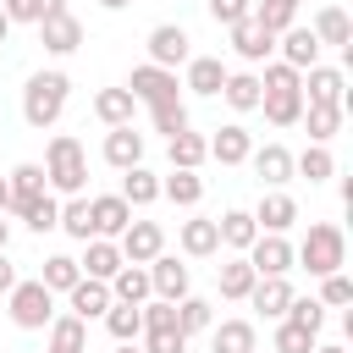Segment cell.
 Returning a JSON list of instances; mask_svg holds the SVG:
<instances>
[{
  "label": "cell",
  "instance_id": "obj_38",
  "mask_svg": "<svg viewBox=\"0 0 353 353\" xmlns=\"http://www.w3.org/2000/svg\"><path fill=\"white\" fill-rule=\"evenodd\" d=\"M99 320H105V331H110L116 342H138V336H143V314H138V303H110Z\"/></svg>",
  "mask_w": 353,
  "mask_h": 353
},
{
  "label": "cell",
  "instance_id": "obj_33",
  "mask_svg": "<svg viewBox=\"0 0 353 353\" xmlns=\"http://www.w3.org/2000/svg\"><path fill=\"white\" fill-rule=\"evenodd\" d=\"M182 254H193V259H210V254H221V232H215V221H204V215L182 221Z\"/></svg>",
  "mask_w": 353,
  "mask_h": 353
},
{
  "label": "cell",
  "instance_id": "obj_57",
  "mask_svg": "<svg viewBox=\"0 0 353 353\" xmlns=\"http://www.w3.org/2000/svg\"><path fill=\"white\" fill-rule=\"evenodd\" d=\"M309 353H347V347H336V342H325V347H320V342H314Z\"/></svg>",
  "mask_w": 353,
  "mask_h": 353
},
{
  "label": "cell",
  "instance_id": "obj_45",
  "mask_svg": "<svg viewBox=\"0 0 353 353\" xmlns=\"http://www.w3.org/2000/svg\"><path fill=\"white\" fill-rule=\"evenodd\" d=\"M270 347H276V353H309V347H314V331H303L298 320H287V314H281V325H276V342H270Z\"/></svg>",
  "mask_w": 353,
  "mask_h": 353
},
{
  "label": "cell",
  "instance_id": "obj_43",
  "mask_svg": "<svg viewBox=\"0 0 353 353\" xmlns=\"http://www.w3.org/2000/svg\"><path fill=\"white\" fill-rule=\"evenodd\" d=\"M77 276H83V270H77V259H72V254H50L39 281H44L50 292H72V281H77Z\"/></svg>",
  "mask_w": 353,
  "mask_h": 353
},
{
  "label": "cell",
  "instance_id": "obj_50",
  "mask_svg": "<svg viewBox=\"0 0 353 353\" xmlns=\"http://www.w3.org/2000/svg\"><path fill=\"white\" fill-rule=\"evenodd\" d=\"M149 121H154V132H182L188 127V105H160V110H149Z\"/></svg>",
  "mask_w": 353,
  "mask_h": 353
},
{
  "label": "cell",
  "instance_id": "obj_16",
  "mask_svg": "<svg viewBox=\"0 0 353 353\" xmlns=\"http://www.w3.org/2000/svg\"><path fill=\"white\" fill-rule=\"evenodd\" d=\"M88 221H94V237H121V226L132 221V204L121 193H99L88 199Z\"/></svg>",
  "mask_w": 353,
  "mask_h": 353
},
{
  "label": "cell",
  "instance_id": "obj_59",
  "mask_svg": "<svg viewBox=\"0 0 353 353\" xmlns=\"http://www.w3.org/2000/svg\"><path fill=\"white\" fill-rule=\"evenodd\" d=\"M6 199H11V188H6V176H0V210H6Z\"/></svg>",
  "mask_w": 353,
  "mask_h": 353
},
{
  "label": "cell",
  "instance_id": "obj_17",
  "mask_svg": "<svg viewBox=\"0 0 353 353\" xmlns=\"http://www.w3.org/2000/svg\"><path fill=\"white\" fill-rule=\"evenodd\" d=\"M121 265H127V259H121L116 237H88V243H83V259H77V270H83V276H94V281H110Z\"/></svg>",
  "mask_w": 353,
  "mask_h": 353
},
{
  "label": "cell",
  "instance_id": "obj_52",
  "mask_svg": "<svg viewBox=\"0 0 353 353\" xmlns=\"http://www.w3.org/2000/svg\"><path fill=\"white\" fill-rule=\"evenodd\" d=\"M210 17H215L221 28H232V22L254 17V0H210Z\"/></svg>",
  "mask_w": 353,
  "mask_h": 353
},
{
  "label": "cell",
  "instance_id": "obj_1",
  "mask_svg": "<svg viewBox=\"0 0 353 353\" xmlns=\"http://www.w3.org/2000/svg\"><path fill=\"white\" fill-rule=\"evenodd\" d=\"M259 110L270 127H298L303 116V88H298V72L287 61H270L265 77H259Z\"/></svg>",
  "mask_w": 353,
  "mask_h": 353
},
{
  "label": "cell",
  "instance_id": "obj_58",
  "mask_svg": "<svg viewBox=\"0 0 353 353\" xmlns=\"http://www.w3.org/2000/svg\"><path fill=\"white\" fill-rule=\"evenodd\" d=\"M116 353H143V347L138 342H116Z\"/></svg>",
  "mask_w": 353,
  "mask_h": 353
},
{
  "label": "cell",
  "instance_id": "obj_28",
  "mask_svg": "<svg viewBox=\"0 0 353 353\" xmlns=\"http://www.w3.org/2000/svg\"><path fill=\"white\" fill-rule=\"evenodd\" d=\"M165 149H171V165H182V171H199V165L210 160V138H199L193 127L171 132V138H165Z\"/></svg>",
  "mask_w": 353,
  "mask_h": 353
},
{
  "label": "cell",
  "instance_id": "obj_11",
  "mask_svg": "<svg viewBox=\"0 0 353 353\" xmlns=\"http://www.w3.org/2000/svg\"><path fill=\"white\" fill-rule=\"evenodd\" d=\"M143 270H149V292H154V298H171V303H176V298H188V265H182V259H171L165 248H160Z\"/></svg>",
  "mask_w": 353,
  "mask_h": 353
},
{
  "label": "cell",
  "instance_id": "obj_34",
  "mask_svg": "<svg viewBox=\"0 0 353 353\" xmlns=\"http://www.w3.org/2000/svg\"><path fill=\"white\" fill-rule=\"evenodd\" d=\"M342 116H347L342 105H303V116H298V121L309 127V143H331V138H336V127H342Z\"/></svg>",
  "mask_w": 353,
  "mask_h": 353
},
{
  "label": "cell",
  "instance_id": "obj_44",
  "mask_svg": "<svg viewBox=\"0 0 353 353\" xmlns=\"http://www.w3.org/2000/svg\"><path fill=\"white\" fill-rule=\"evenodd\" d=\"M138 314H143V331H182V325H176V303H171V298H143V303H138Z\"/></svg>",
  "mask_w": 353,
  "mask_h": 353
},
{
  "label": "cell",
  "instance_id": "obj_53",
  "mask_svg": "<svg viewBox=\"0 0 353 353\" xmlns=\"http://www.w3.org/2000/svg\"><path fill=\"white\" fill-rule=\"evenodd\" d=\"M11 287H17V270H11V259L0 254V292H11Z\"/></svg>",
  "mask_w": 353,
  "mask_h": 353
},
{
  "label": "cell",
  "instance_id": "obj_29",
  "mask_svg": "<svg viewBox=\"0 0 353 353\" xmlns=\"http://www.w3.org/2000/svg\"><path fill=\"white\" fill-rule=\"evenodd\" d=\"M248 160H254V171H259V182H270V188H281V182H292V149H281V143H265V149H254Z\"/></svg>",
  "mask_w": 353,
  "mask_h": 353
},
{
  "label": "cell",
  "instance_id": "obj_41",
  "mask_svg": "<svg viewBox=\"0 0 353 353\" xmlns=\"http://www.w3.org/2000/svg\"><path fill=\"white\" fill-rule=\"evenodd\" d=\"M55 232H66V237H77V243H88V237H94V221H88V199H83V193H72V199L61 204Z\"/></svg>",
  "mask_w": 353,
  "mask_h": 353
},
{
  "label": "cell",
  "instance_id": "obj_54",
  "mask_svg": "<svg viewBox=\"0 0 353 353\" xmlns=\"http://www.w3.org/2000/svg\"><path fill=\"white\" fill-rule=\"evenodd\" d=\"M6 243H11V221H6V210H0V254H6Z\"/></svg>",
  "mask_w": 353,
  "mask_h": 353
},
{
  "label": "cell",
  "instance_id": "obj_15",
  "mask_svg": "<svg viewBox=\"0 0 353 353\" xmlns=\"http://www.w3.org/2000/svg\"><path fill=\"white\" fill-rule=\"evenodd\" d=\"M276 50H281V61L292 66V72H309V66H320V39L309 33V28H287V33H276Z\"/></svg>",
  "mask_w": 353,
  "mask_h": 353
},
{
  "label": "cell",
  "instance_id": "obj_18",
  "mask_svg": "<svg viewBox=\"0 0 353 353\" xmlns=\"http://www.w3.org/2000/svg\"><path fill=\"white\" fill-rule=\"evenodd\" d=\"M66 303H72V314L77 320H99L116 298H110V281H94V276H77L72 281V292H66Z\"/></svg>",
  "mask_w": 353,
  "mask_h": 353
},
{
  "label": "cell",
  "instance_id": "obj_14",
  "mask_svg": "<svg viewBox=\"0 0 353 353\" xmlns=\"http://www.w3.org/2000/svg\"><path fill=\"white\" fill-rule=\"evenodd\" d=\"M6 188H11V199H6V210H28L39 193H50V182H44V165L39 160H22V165H11V176H6Z\"/></svg>",
  "mask_w": 353,
  "mask_h": 353
},
{
  "label": "cell",
  "instance_id": "obj_19",
  "mask_svg": "<svg viewBox=\"0 0 353 353\" xmlns=\"http://www.w3.org/2000/svg\"><path fill=\"white\" fill-rule=\"evenodd\" d=\"M248 154H254V132H248V127H237V121L215 127V138H210V160H221V165H243Z\"/></svg>",
  "mask_w": 353,
  "mask_h": 353
},
{
  "label": "cell",
  "instance_id": "obj_6",
  "mask_svg": "<svg viewBox=\"0 0 353 353\" xmlns=\"http://www.w3.org/2000/svg\"><path fill=\"white\" fill-rule=\"evenodd\" d=\"M127 94H132L138 105H149V110H160V105H182V83H176V72H165V66H154V61L132 66Z\"/></svg>",
  "mask_w": 353,
  "mask_h": 353
},
{
  "label": "cell",
  "instance_id": "obj_3",
  "mask_svg": "<svg viewBox=\"0 0 353 353\" xmlns=\"http://www.w3.org/2000/svg\"><path fill=\"white\" fill-rule=\"evenodd\" d=\"M66 94H72V77L66 72H33L28 88H22V121L28 127H55L61 110H66Z\"/></svg>",
  "mask_w": 353,
  "mask_h": 353
},
{
  "label": "cell",
  "instance_id": "obj_13",
  "mask_svg": "<svg viewBox=\"0 0 353 353\" xmlns=\"http://www.w3.org/2000/svg\"><path fill=\"white\" fill-rule=\"evenodd\" d=\"M232 33V50H237V61H248V66H259V61H270V50H276V33H265L254 17H243V22H232L226 28Z\"/></svg>",
  "mask_w": 353,
  "mask_h": 353
},
{
  "label": "cell",
  "instance_id": "obj_4",
  "mask_svg": "<svg viewBox=\"0 0 353 353\" xmlns=\"http://www.w3.org/2000/svg\"><path fill=\"white\" fill-rule=\"evenodd\" d=\"M44 182L55 188V193H83V182H88V154H83V143L72 138V132H55L50 138V154H44Z\"/></svg>",
  "mask_w": 353,
  "mask_h": 353
},
{
  "label": "cell",
  "instance_id": "obj_40",
  "mask_svg": "<svg viewBox=\"0 0 353 353\" xmlns=\"http://www.w3.org/2000/svg\"><path fill=\"white\" fill-rule=\"evenodd\" d=\"M292 171H298V176H309V182H331V176H336V160H331V149H325V143H309L303 154H292Z\"/></svg>",
  "mask_w": 353,
  "mask_h": 353
},
{
  "label": "cell",
  "instance_id": "obj_26",
  "mask_svg": "<svg viewBox=\"0 0 353 353\" xmlns=\"http://www.w3.org/2000/svg\"><path fill=\"white\" fill-rule=\"evenodd\" d=\"M44 353H88V320L55 314V320H50V347H44Z\"/></svg>",
  "mask_w": 353,
  "mask_h": 353
},
{
  "label": "cell",
  "instance_id": "obj_31",
  "mask_svg": "<svg viewBox=\"0 0 353 353\" xmlns=\"http://www.w3.org/2000/svg\"><path fill=\"white\" fill-rule=\"evenodd\" d=\"M309 33L320 39V50H325V44H336V50H342V44L353 39V28H347V11H342V6H320V11H314V22H309Z\"/></svg>",
  "mask_w": 353,
  "mask_h": 353
},
{
  "label": "cell",
  "instance_id": "obj_24",
  "mask_svg": "<svg viewBox=\"0 0 353 353\" xmlns=\"http://www.w3.org/2000/svg\"><path fill=\"white\" fill-rule=\"evenodd\" d=\"M221 83H226V66H221V55H188V77H182V88H193V94H221Z\"/></svg>",
  "mask_w": 353,
  "mask_h": 353
},
{
  "label": "cell",
  "instance_id": "obj_42",
  "mask_svg": "<svg viewBox=\"0 0 353 353\" xmlns=\"http://www.w3.org/2000/svg\"><path fill=\"white\" fill-rule=\"evenodd\" d=\"M176 325H182V336H193V331H210L215 325V309H210V298H176Z\"/></svg>",
  "mask_w": 353,
  "mask_h": 353
},
{
  "label": "cell",
  "instance_id": "obj_22",
  "mask_svg": "<svg viewBox=\"0 0 353 353\" xmlns=\"http://www.w3.org/2000/svg\"><path fill=\"white\" fill-rule=\"evenodd\" d=\"M248 303H254L265 320H281L287 303H292V281H287V276H259L254 292H248Z\"/></svg>",
  "mask_w": 353,
  "mask_h": 353
},
{
  "label": "cell",
  "instance_id": "obj_5",
  "mask_svg": "<svg viewBox=\"0 0 353 353\" xmlns=\"http://www.w3.org/2000/svg\"><path fill=\"white\" fill-rule=\"evenodd\" d=\"M6 314H11L17 331H44V325L55 320V292H50L44 281H17V287L6 292Z\"/></svg>",
  "mask_w": 353,
  "mask_h": 353
},
{
  "label": "cell",
  "instance_id": "obj_37",
  "mask_svg": "<svg viewBox=\"0 0 353 353\" xmlns=\"http://www.w3.org/2000/svg\"><path fill=\"white\" fill-rule=\"evenodd\" d=\"M221 99H226L232 110H259V77H254V72H226Z\"/></svg>",
  "mask_w": 353,
  "mask_h": 353
},
{
  "label": "cell",
  "instance_id": "obj_46",
  "mask_svg": "<svg viewBox=\"0 0 353 353\" xmlns=\"http://www.w3.org/2000/svg\"><path fill=\"white\" fill-rule=\"evenodd\" d=\"M11 22H44L50 11H66V0H0Z\"/></svg>",
  "mask_w": 353,
  "mask_h": 353
},
{
  "label": "cell",
  "instance_id": "obj_27",
  "mask_svg": "<svg viewBox=\"0 0 353 353\" xmlns=\"http://www.w3.org/2000/svg\"><path fill=\"white\" fill-rule=\"evenodd\" d=\"M132 110H138V99H132L127 88H99V94H94V116H99L105 127H132Z\"/></svg>",
  "mask_w": 353,
  "mask_h": 353
},
{
  "label": "cell",
  "instance_id": "obj_10",
  "mask_svg": "<svg viewBox=\"0 0 353 353\" xmlns=\"http://www.w3.org/2000/svg\"><path fill=\"white\" fill-rule=\"evenodd\" d=\"M193 39H188V28H176V22H160L154 33H149V61L154 66H165V72H176V66H188V50Z\"/></svg>",
  "mask_w": 353,
  "mask_h": 353
},
{
  "label": "cell",
  "instance_id": "obj_8",
  "mask_svg": "<svg viewBox=\"0 0 353 353\" xmlns=\"http://www.w3.org/2000/svg\"><path fill=\"white\" fill-rule=\"evenodd\" d=\"M116 248H121L127 265H149V259L165 248V226H160V221H127L121 237H116Z\"/></svg>",
  "mask_w": 353,
  "mask_h": 353
},
{
  "label": "cell",
  "instance_id": "obj_25",
  "mask_svg": "<svg viewBox=\"0 0 353 353\" xmlns=\"http://www.w3.org/2000/svg\"><path fill=\"white\" fill-rule=\"evenodd\" d=\"M160 199H171L176 210H193V204L204 199V176H199V171L171 165V176H160Z\"/></svg>",
  "mask_w": 353,
  "mask_h": 353
},
{
  "label": "cell",
  "instance_id": "obj_2",
  "mask_svg": "<svg viewBox=\"0 0 353 353\" xmlns=\"http://www.w3.org/2000/svg\"><path fill=\"white\" fill-rule=\"evenodd\" d=\"M292 265H303L309 276L342 270V265H347V237H342V226H336V221H309L303 243L292 248Z\"/></svg>",
  "mask_w": 353,
  "mask_h": 353
},
{
  "label": "cell",
  "instance_id": "obj_12",
  "mask_svg": "<svg viewBox=\"0 0 353 353\" xmlns=\"http://www.w3.org/2000/svg\"><path fill=\"white\" fill-rule=\"evenodd\" d=\"M39 44H44L50 55H72V50L83 44V22H77L72 11H50V17L39 22Z\"/></svg>",
  "mask_w": 353,
  "mask_h": 353
},
{
  "label": "cell",
  "instance_id": "obj_32",
  "mask_svg": "<svg viewBox=\"0 0 353 353\" xmlns=\"http://www.w3.org/2000/svg\"><path fill=\"white\" fill-rule=\"evenodd\" d=\"M215 232H221V248H232V254H243V248L259 237V226H254L248 210H226V215L215 221Z\"/></svg>",
  "mask_w": 353,
  "mask_h": 353
},
{
  "label": "cell",
  "instance_id": "obj_39",
  "mask_svg": "<svg viewBox=\"0 0 353 353\" xmlns=\"http://www.w3.org/2000/svg\"><path fill=\"white\" fill-rule=\"evenodd\" d=\"M298 6H303V0H254V22H259L265 33H287V28L298 22Z\"/></svg>",
  "mask_w": 353,
  "mask_h": 353
},
{
  "label": "cell",
  "instance_id": "obj_49",
  "mask_svg": "<svg viewBox=\"0 0 353 353\" xmlns=\"http://www.w3.org/2000/svg\"><path fill=\"white\" fill-rule=\"evenodd\" d=\"M320 303H325V309H342V303H353V281H347L342 270L320 276Z\"/></svg>",
  "mask_w": 353,
  "mask_h": 353
},
{
  "label": "cell",
  "instance_id": "obj_55",
  "mask_svg": "<svg viewBox=\"0 0 353 353\" xmlns=\"http://www.w3.org/2000/svg\"><path fill=\"white\" fill-rule=\"evenodd\" d=\"M6 33H11V17H6V6H0V44H6Z\"/></svg>",
  "mask_w": 353,
  "mask_h": 353
},
{
  "label": "cell",
  "instance_id": "obj_20",
  "mask_svg": "<svg viewBox=\"0 0 353 353\" xmlns=\"http://www.w3.org/2000/svg\"><path fill=\"white\" fill-rule=\"evenodd\" d=\"M292 221H298V199L281 193V188H270V193L259 199V210H254V226H259V232H287Z\"/></svg>",
  "mask_w": 353,
  "mask_h": 353
},
{
  "label": "cell",
  "instance_id": "obj_7",
  "mask_svg": "<svg viewBox=\"0 0 353 353\" xmlns=\"http://www.w3.org/2000/svg\"><path fill=\"white\" fill-rule=\"evenodd\" d=\"M298 88H303V105H342L347 110V77H342V66H309V72H298Z\"/></svg>",
  "mask_w": 353,
  "mask_h": 353
},
{
  "label": "cell",
  "instance_id": "obj_48",
  "mask_svg": "<svg viewBox=\"0 0 353 353\" xmlns=\"http://www.w3.org/2000/svg\"><path fill=\"white\" fill-rule=\"evenodd\" d=\"M287 320H298L303 331H314V336H320V325H325V303H320V298H298V292H292Z\"/></svg>",
  "mask_w": 353,
  "mask_h": 353
},
{
  "label": "cell",
  "instance_id": "obj_21",
  "mask_svg": "<svg viewBox=\"0 0 353 353\" xmlns=\"http://www.w3.org/2000/svg\"><path fill=\"white\" fill-rule=\"evenodd\" d=\"M215 281H221V298H232V303H243L248 292H254V265H248V254H232V259H221L215 265Z\"/></svg>",
  "mask_w": 353,
  "mask_h": 353
},
{
  "label": "cell",
  "instance_id": "obj_9",
  "mask_svg": "<svg viewBox=\"0 0 353 353\" xmlns=\"http://www.w3.org/2000/svg\"><path fill=\"white\" fill-rule=\"evenodd\" d=\"M243 254H248L254 276H287V270H292V243H287V232H259Z\"/></svg>",
  "mask_w": 353,
  "mask_h": 353
},
{
  "label": "cell",
  "instance_id": "obj_47",
  "mask_svg": "<svg viewBox=\"0 0 353 353\" xmlns=\"http://www.w3.org/2000/svg\"><path fill=\"white\" fill-rule=\"evenodd\" d=\"M22 221H28V226H33L39 237H44V232H55V221H61V204H55L50 193H39V199H33L28 210H22Z\"/></svg>",
  "mask_w": 353,
  "mask_h": 353
},
{
  "label": "cell",
  "instance_id": "obj_51",
  "mask_svg": "<svg viewBox=\"0 0 353 353\" xmlns=\"http://www.w3.org/2000/svg\"><path fill=\"white\" fill-rule=\"evenodd\" d=\"M143 353H188L182 331H143Z\"/></svg>",
  "mask_w": 353,
  "mask_h": 353
},
{
  "label": "cell",
  "instance_id": "obj_36",
  "mask_svg": "<svg viewBox=\"0 0 353 353\" xmlns=\"http://www.w3.org/2000/svg\"><path fill=\"white\" fill-rule=\"evenodd\" d=\"M110 298H116V303H143V298H154V292H149V270H143V265H121V270L110 276Z\"/></svg>",
  "mask_w": 353,
  "mask_h": 353
},
{
  "label": "cell",
  "instance_id": "obj_56",
  "mask_svg": "<svg viewBox=\"0 0 353 353\" xmlns=\"http://www.w3.org/2000/svg\"><path fill=\"white\" fill-rule=\"evenodd\" d=\"M99 6H105V11H127L132 0H99Z\"/></svg>",
  "mask_w": 353,
  "mask_h": 353
},
{
  "label": "cell",
  "instance_id": "obj_35",
  "mask_svg": "<svg viewBox=\"0 0 353 353\" xmlns=\"http://www.w3.org/2000/svg\"><path fill=\"white\" fill-rule=\"evenodd\" d=\"M121 199H127L132 210L154 204V199H160V176H154V171H143V165H127V171H121Z\"/></svg>",
  "mask_w": 353,
  "mask_h": 353
},
{
  "label": "cell",
  "instance_id": "obj_23",
  "mask_svg": "<svg viewBox=\"0 0 353 353\" xmlns=\"http://www.w3.org/2000/svg\"><path fill=\"white\" fill-rule=\"evenodd\" d=\"M105 165H116V171L143 165V132H132V127H110V132H105Z\"/></svg>",
  "mask_w": 353,
  "mask_h": 353
},
{
  "label": "cell",
  "instance_id": "obj_30",
  "mask_svg": "<svg viewBox=\"0 0 353 353\" xmlns=\"http://www.w3.org/2000/svg\"><path fill=\"white\" fill-rule=\"evenodd\" d=\"M210 353H254V320H221V325H210Z\"/></svg>",
  "mask_w": 353,
  "mask_h": 353
}]
</instances>
